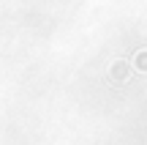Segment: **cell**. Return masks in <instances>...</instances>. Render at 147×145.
<instances>
[{
  "label": "cell",
  "mask_w": 147,
  "mask_h": 145,
  "mask_svg": "<svg viewBox=\"0 0 147 145\" xmlns=\"http://www.w3.org/2000/svg\"><path fill=\"white\" fill-rule=\"evenodd\" d=\"M109 74L115 77V80H120V82H125V77H128V69H125V63H112V69H109Z\"/></svg>",
  "instance_id": "6da1fadb"
},
{
  "label": "cell",
  "mask_w": 147,
  "mask_h": 145,
  "mask_svg": "<svg viewBox=\"0 0 147 145\" xmlns=\"http://www.w3.org/2000/svg\"><path fill=\"white\" fill-rule=\"evenodd\" d=\"M136 66H139L142 71H147V52H139V55H136Z\"/></svg>",
  "instance_id": "7a4b0ae2"
}]
</instances>
